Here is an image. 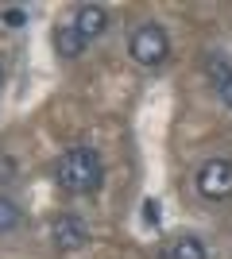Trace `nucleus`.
Wrapping results in <instances>:
<instances>
[{
    "label": "nucleus",
    "mask_w": 232,
    "mask_h": 259,
    "mask_svg": "<svg viewBox=\"0 0 232 259\" xmlns=\"http://www.w3.org/2000/svg\"><path fill=\"white\" fill-rule=\"evenodd\" d=\"M55 178L70 194H93L105 178V162L93 147H70L62 159L55 162Z\"/></svg>",
    "instance_id": "obj_1"
},
{
    "label": "nucleus",
    "mask_w": 232,
    "mask_h": 259,
    "mask_svg": "<svg viewBox=\"0 0 232 259\" xmlns=\"http://www.w3.org/2000/svg\"><path fill=\"white\" fill-rule=\"evenodd\" d=\"M128 54H132L140 66H159V62H166V54H170V35H166L159 23H140V27L128 35Z\"/></svg>",
    "instance_id": "obj_2"
},
{
    "label": "nucleus",
    "mask_w": 232,
    "mask_h": 259,
    "mask_svg": "<svg viewBox=\"0 0 232 259\" xmlns=\"http://www.w3.org/2000/svg\"><path fill=\"white\" fill-rule=\"evenodd\" d=\"M198 194L205 201H224L232 197V159H209L198 170Z\"/></svg>",
    "instance_id": "obj_3"
},
{
    "label": "nucleus",
    "mask_w": 232,
    "mask_h": 259,
    "mask_svg": "<svg viewBox=\"0 0 232 259\" xmlns=\"http://www.w3.org/2000/svg\"><path fill=\"white\" fill-rule=\"evenodd\" d=\"M51 240H55L58 251H77L89 244V228L77 213H58L55 225H51Z\"/></svg>",
    "instance_id": "obj_4"
},
{
    "label": "nucleus",
    "mask_w": 232,
    "mask_h": 259,
    "mask_svg": "<svg viewBox=\"0 0 232 259\" xmlns=\"http://www.w3.org/2000/svg\"><path fill=\"white\" fill-rule=\"evenodd\" d=\"M109 27V12L101 8V4H81V8L74 12V31L81 35V39H97L101 31Z\"/></svg>",
    "instance_id": "obj_5"
},
{
    "label": "nucleus",
    "mask_w": 232,
    "mask_h": 259,
    "mask_svg": "<svg viewBox=\"0 0 232 259\" xmlns=\"http://www.w3.org/2000/svg\"><path fill=\"white\" fill-rule=\"evenodd\" d=\"M209 70H213V85L221 93L224 108H232V62L224 54H209Z\"/></svg>",
    "instance_id": "obj_6"
},
{
    "label": "nucleus",
    "mask_w": 232,
    "mask_h": 259,
    "mask_svg": "<svg viewBox=\"0 0 232 259\" xmlns=\"http://www.w3.org/2000/svg\"><path fill=\"white\" fill-rule=\"evenodd\" d=\"M163 259H205V244L198 236H178L163 248Z\"/></svg>",
    "instance_id": "obj_7"
},
{
    "label": "nucleus",
    "mask_w": 232,
    "mask_h": 259,
    "mask_svg": "<svg viewBox=\"0 0 232 259\" xmlns=\"http://www.w3.org/2000/svg\"><path fill=\"white\" fill-rule=\"evenodd\" d=\"M85 47H89V43L74 31V23H66V27H55V51L62 54V58H77Z\"/></svg>",
    "instance_id": "obj_8"
},
{
    "label": "nucleus",
    "mask_w": 232,
    "mask_h": 259,
    "mask_svg": "<svg viewBox=\"0 0 232 259\" xmlns=\"http://www.w3.org/2000/svg\"><path fill=\"white\" fill-rule=\"evenodd\" d=\"M23 225V213L16 201H8V197H0V236L4 232H12V228H20Z\"/></svg>",
    "instance_id": "obj_9"
},
{
    "label": "nucleus",
    "mask_w": 232,
    "mask_h": 259,
    "mask_svg": "<svg viewBox=\"0 0 232 259\" xmlns=\"http://www.w3.org/2000/svg\"><path fill=\"white\" fill-rule=\"evenodd\" d=\"M0 23H4V27H23V23H27V8H20V4L0 8Z\"/></svg>",
    "instance_id": "obj_10"
},
{
    "label": "nucleus",
    "mask_w": 232,
    "mask_h": 259,
    "mask_svg": "<svg viewBox=\"0 0 232 259\" xmlns=\"http://www.w3.org/2000/svg\"><path fill=\"white\" fill-rule=\"evenodd\" d=\"M12 178H16V159L0 155V182H12Z\"/></svg>",
    "instance_id": "obj_11"
},
{
    "label": "nucleus",
    "mask_w": 232,
    "mask_h": 259,
    "mask_svg": "<svg viewBox=\"0 0 232 259\" xmlns=\"http://www.w3.org/2000/svg\"><path fill=\"white\" fill-rule=\"evenodd\" d=\"M144 221L147 225H159V201H147L144 205Z\"/></svg>",
    "instance_id": "obj_12"
},
{
    "label": "nucleus",
    "mask_w": 232,
    "mask_h": 259,
    "mask_svg": "<svg viewBox=\"0 0 232 259\" xmlns=\"http://www.w3.org/2000/svg\"><path fill=\"white\" fill-rule=\"evenodd\" d=\"M0 81H4V66H0Z\"/></svg>",
    "instance_id": "obj_13"
}]
</instances>
